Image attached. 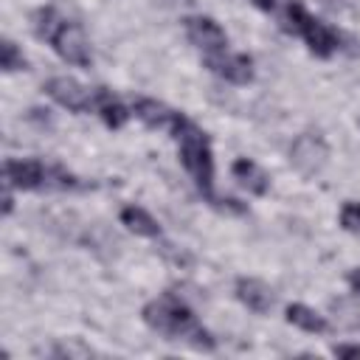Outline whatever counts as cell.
Instances as JSON below:
<instances>
[{
    "mask_svg": "<svg viewBox=\"0 0 360 360\" xmlns=\"http://www.w3.org/2000/svg\"><path fill=\"white\" fill-rule=\"evenodd\" d=\"M172 138H174V143H177V158H180L183 169L188 172V177L194 180L200 197H202L211 208H217V211H222V214H245L248 208H245L239 200H233V197H219V194L214 191V149H211V141H208L205 129L197 127L188 115H183L180 124H177V129L172 132Z\"/></svg>",
    "mask_w": 360,
    "mask_h": 360,
    "instance_id": "1",
    "label": "cell"
},
{
    "mask_svg": "<svg viewBox=\"0 0 360 360\" xmlns=\"http://www.w3.org/2000/svg\"><path fill=\"white\" fill-rule=\"evenodd\" d=\"M141 321L158 332L163 340L186 343L197 352H214L217 338L197 321L194 309L177 295V292H160L158 298L146 301L141 309Z\"/></svg>",
    "mask_w": 360,
    "mask_h": 360,
    "instance_id": "2",
    "label": "cell"
},
{
    "mask_svg": "<svg viewBox=\"0 0 360 360\" xmlns=\"http://www.w3.org/2000/svg\"><path fill=\"white\" fill-rule=\"evenodd\" d=\"M31 28L34 34L48 42L53 48V53L59 59H65L68 65L73 68H90L93 65V48H90V39L84 37L82 25L62 17L59 8L53 6H39L34 8L31 14Z\"/></svg>",
    "mask_w": 360,
    "mask_h": 360,
    "instance_id": "3",
    "label": "cell"
},
{
    "mask_svg": "<svg viewBox=\"0 0 360 360\" xmlns=\"http://www.w3.org/2000/svg\"><path fill=\"white\" fill-rule=\"evenodd\" d=\"M276 17L281 20V28L298 39H304L307 51L318 59H329L340 48V34L329 28L323 20L309 14L298 0H284L276 8Z\"/></svg>",
    "mask_w": 360,
    "mask_h": 360,
    "instance_id": "4",
    "label": "cell"
},
{
    "mask_svg": "<svg viewBox=\"0 0 360 360\" xmlns=\"http://www.w3.org/2000/svg\"><path fill=\"white\" fill-rule=\"evenodd\" d=\"M3 183L14 186L20 191H42V188L76 191V188H82L76 174H70L62 166H51L39 158H6Z\"/></svg>",
    "mask_w": 360,
    "mask_h": 360,
    "instance_id": "5",
    "label": "cell"
},
{
    "mask_svg": "<svg viewBox=\"0 0 360 360\" xmlns=\"http://www.w3.org/2000/svg\"><path fill=\"white\" fill-rule=\"evenodd\" d=\"M287 155H290V166H292L301 177L312 180V177H318V174L326 169V163H329V143L323 141L321 132L307 129V132H301V135L292 138Z\"/></svg>",
    "mask_w": 360,
    "mask_h": 360,
    "instance_id": "6",
    "label": "cell"
},
{
    "mask_svg": "<svg viewBox=\"0 0 360 360\" xmlns=\"http://www.w3.org/2000/svg\"><path fill=\"white\" fill-rule=\"evenodd\" d=\"M183 31H186V39L200 48L202 53H219V51H228V34L225 28L208 17V14H191V17H183Z\"/></svg>",
    "mask_w": 360,
    "mask_h": 360,
    "instance_id": "7",
    "label": "cell"
},
{
    "mask_svg": "<svg viewBox=\"0 0 360 360\" xmlns=\"http://www.w3.org/2000/svg\"><path fill=\"white\" fill-rule=\"evenodd\" d=\"M42 90L48 93V98H53L68 112L82 115V112H90L93 110V90H87L73 76H51Z\"/></svg>",
    "mask_w": 360,
    "mask_h": 360,
    "instance_id": "8",
    "label": "cell"
},
{
    "mask_svg": "<svg viewBox=\"0 0 360 360\" xmlns=\"http://www.w3.org/2000/svg\"><path fill=\"white\" fill-rule=\"evenodd\" d=\"M202 65L222 82L228 84H250L253 82V59L248 53H231V51H219V53H202Z\"/></svg>",
    "mask_w": 360,
    "mask_h": 360,
    "instance_id": "9",
    "label": "cell"
},
{
    "mask_svg": "<svg viewBox=\"0 0 360 360\" xmlns=\"http://www.w3.org/2000/svg\"><path fill=\"white\" fill-rule=\"evenodd\" d=\"M132 112H135V118H138L143 127H149V129H163V132H169V135L177 129L180 118L186 115V112L172 110L169 104H163V101H158V98H146V96L135 98Z\"/></svg>",
    "mask_w": 360,
    "mask_h": 360,
    "instance_id": "10",
    "label": "cell"
},
{
    "mask_svg": "<svg viewBox=\"0 0 360 360\" xmlns=\"http://www.w3.org/2000/svg\"><path fill=\"white\" fill-rule=\"evenodd\" d=\"M233 295H236V301H239L245 309H250L253 315H267V312L273 309V301H276L273 290H270L262 278H253V276H239V278L233 281Z\"/></svg>",
    "mask_w": 360,
    "mask_h": 360,
    "instance_id": "11",
    "label": "cell"
},
{
    "mask_svg": "<svg viewBox=\"0 0 360 360\" xmlns=\"http://www.w3.org/2000/svg\"><path fill=\"white\" fill-rule=\"evenodd\" d=\"M231 174H233V180H236L248 194H253V197H264V194L270 191V174H267L256 160H250V158H236V160L231 163Z\"/></svg>",
    "mask_w": 360,
    "mask_h": 360,
    "instance_id": "12",
    "label": "cell"
},
{
    "mask_svg": "<svg viewBox=\"0 0 360 360\" xmlns=\"http://www.w3.org/2000/svg\"><path fill=\"white\" fill-rule=\"evenodd\" d=\"M93 110L98 112V118L104 121L107 129H121L129 121V115H132L124 107V101L112 90H107V87H96L93 90Z\"/></svg>",
    "mask_w": 360,
    "mask_h": 360,
    "instance_id": "13",
    "label": "cell"
},
{
    "mask_svg": "<svg viewBox=\"0 0 360 360\" xmlns=\"http://www.w3.org/2000/svg\"><path fill=\"white\" fill-rule=\"evenodd\" d=\"M284 321H287L290 326L307 332V335H326V332H329L326 315H321L318 309H312V307H307V304H301V301L284 307Z\"/></svg>",
    "mask_w": 360,
    "mask_h": 360,
    "instance_id": "14",
    "label": "cell"
},
{
    "mask_svg": "<svg viewBox=\"0 0 360 360\" xmlns=\"http://www.w3.org/2000/svg\"><path fill=\"white\" fill-rule=\"evenodd\" d=\"M118 219H121V225H124L129 233L143 236V239H160V233H163L160 222H158L146 208H141V205H124L121 214H118Z\"/></svg>",
    "mask_w": 360,
    "mask_h": 360,
    "instance_id": "15",
    "label": "cell"
},
{
    "mask_svg": "<svg viewBox=\"0 0 360 360\" xmlns=\"http://www.w3.org/2000/svg\"><path fill=\"white\" fill-rule=\"evenodd\" d=\"M329 309L338 321V326L349 329V332H360V301L357 298H332Z\"/></svg>",
    "mask_w": 360,
    "mask_h": 360,
    "instance_id": "16",
    "label": "cell"
},
{
    "mask_svg": "<svg viewBox=\"0 0 360 360\" xmlns=\"http://www.w3.org/2000/svg\"><path fill=\"white\" fill-rule=\"evenodd\" d=\"M25 68H28V59H25V53L20 51V45H17L14 39L3 37V42H0V70H3V73H20V70H25Z\"/></svg>",
    "mask_w": 360,
    "mask_h": 360,
    "instance_id": "17",
    "label": "cell"
},
{
    "mask_svg": "<svg viewBox=\"0 0 360 360\" xmlns=\"http://www.w3.org/2000/svg\"><path fill=\"white\" fill-rule=\"evenodd\" d=\"M338 222H340V228H343V231H349V233L360 236V202H357V200H346V202L340 205Z\"/></svg>",
    "mask_w": 360,
    "mask_h": 360,
    "instance_id": "18",
    "label": "cell"
},
{
    "mask_svg": "<svg viewBox=\"0 0 360 360\" xmlns=\"http://www.w3.org/2000/svg\"><path fill=\"white\" fill-rule=\"evenodd\" d=\"M48 354H53V357H90V354H96L90 346H84V343H79V340H70V343H56Z\"/></svg>",
    "mask_w": 360,
    "mask_h": 360,
    "instance_id": "19",
    "label": "cell"
},
{
    "mask_svg": "<svg viewBox=\"0 0 360 360\" xmlns=\"http://www.w3.org/2000/svg\"><path fill=\"white\" fill-rule=\"evenodd\" d=\"M160 253H163L166 259H172L174 264H191V256L183 253V250H177L174 245H160Z\"/></svg>",
    "mask_w": 360,
    "mask_h": 360,
    "instance_id": "20",
    "label": "cell"
},
{
    "mask_svg": "<svg viewBox=\"0 0 360 360\" xmlns=\"http://www.w3.org/2000/svg\"><path fill=\"white\" fill-rule=\"evenodd\" d=\"M329 352L335 357H360V343H335Z\"/></svg>",
    "mask_w": 360,
    "mask_h": 360,
    "instance_id": "21",
    "label": "cell"
},
{
    "mask_svg": "<svg viewBox=\"0 0 360 360\" xmlns=\"http://www.w3.org/2000/svg\"><path fill=\"white\" fill-rule=\"evenodd\" d=\"M14 211V186L3 183V217H11Z\"/></svg>",
    "mask_w": 360,
    "mask_h": 360,
    "instance_id": "22",
    "label": "cell"
},
{
    "mask_svg": "<svg viewBox=\"0 0 360 360\" xmlns=\"http://www.w3.org/2000/svg\"><path fill=\"white\" fill-rule=\"evenodd\" d=\"M346 284H349V290H352L354 295H360V267H352V270L346 273Z\"/></svg>",
    "mask_w": 360,
    "mask_h": 360,
    "instance_id": "23",
    "label": "cell"
},
{
    "mask_svg": "<svg viewBox=\"0 0 360 360\" xmlns=\"http://www.w3.org/2000/svg\"><path fill=\"white\" fill-rule=\"evenodd\" d=\"M160 6H166V8H177V6H194L197 0H158Z\"/></svg>",
    "mask_w": 360,
    "mask_h": 360,
    "instance_id": "24",
    "label": "cell"
},
{
    "mask_svg": "<svg viewBox=\"0 0 360 360\" xmlns=\"http://www.w3.org/2000/svg\"><path fill=\"white\" fill-rule=\"evenodd\" d=\"M357 127H360V115H357Z\"/></svg>",
    "mask_w": 360,
    "mask_h": 360,
    "instance_id": "25",
    "label": "cell"
}]
</instances>
